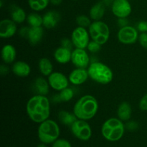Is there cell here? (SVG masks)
<instances>
[{
  "instance_id": "obj_1",
  "label": "cell",
  "mask_w": 147,
  "mask_h": 147,
  "mask_svg": "<svg viewBox=\"0 0 147 147\" xmlns=\"http://www.w3.org/2000/svg\"><path fill=\"white\" fill-rule=\"evenodd\" d=\"M26 111L32 121L37 123H42L50 117V100L46 96L35 95L27 101Z\"/></svg>"
},
{
  "instance_id": "obj_2",
  "label": "cell",
  "mask_w": 147,
  "mask_h": 147,
  "mask_svg": "<svg viewBox=\"0 0 147 147\" xmlns=\"http://www.w3.org/2000/svg\"><path fill=\"white\" fill-rule=\"evenodd\" d=\"M98 110V103L91 95H85L78 99L73 106V113L78 119L88 121L93 119Z\"/></svg>"
},
{
  "instance_id": "obj_3",
  "label": "cell",
  "mask_w": 147,
  "mask_h": 147,
  "mask_svg": "<svg viewBox=\"0 0 147 147\" xmlns=\"http://www.w3.org/2000/svg\"><path fill=\"white\" fill-rule=\"evenodd\" d=\"M125 126L119 118H110L103 123L101 127L102 136L107 141H119L124 134Z\"/></svg>"
},
{
  "instance_id": "obj_4",
  "label": "cell",
  "mask_w": 147,
  "mask_h": 147,
  "mask_svg": "<svg viewBox=\"0 0 147 147\" xmlns=\"http://www.w3.org/2000/svg\"><path fill=\"white\" fill-rule=\"evenodd\" d=\"M87 70L89 78L98 83L106 85L113 80V73L111 69L100 62H93Z\"/></svg>"
},
{
  "instance_id": "obj_5",
  "label": "cell",
  "mask_w": 147,
  "mask_h": 147,
  "mask_svg": "<svg viewBox=\"0 0 147 147\" xmlns=\"http://www.w3.org/2000/svg\"><path fill=\"white\" fill-rule=\"evenodd\" d=\"M60 130L58 124L52 119H47L40 123L37 129V136L42 143L53 144L58 139Z\"/></svg>"
},
{
  "instance_id": "obj_6",
  "label": "cell",
  "mask_w": 147,
  "mask_h": 147,
  "mask_svg": "<svg viewBox=\"0 0 147 147\" xmlns=\"http://www.w3.org/2000/svg\"><path fill=\"white\" fill-rule=\"evenodd\" d=\"M88 32L92 40L97 42L101 45L106 44L110 37L109 26L101 20L93 22L88 27Z\"/></svg>"
},
{
  "instance_id": "obj_7",
  "label": "cell",
  "mask_w": 147,
  "mask_h": 147,
  "mask_svg": "<svg viewBox=\"0 0 147 147\" xmlns=\"http://www.w3.org/2000/svg\"><path fill=\"white\" fill-rule=\"evenodd\" d=\"M73 136L81 141H88L92 136V129L87 121L77 119L70 126Z\"/></svg>"
},
{
  "instance_id": "obj_8",
  "label": "cell",
  "mask_w": 147,
  "mask_h": 147,
  "mask_svg": "<svg viewBox=\"0 0 147 147\" xmlns=\"http://www.w3.org/2000/svg\"><path fill=\"white\" fill-rule=\"evenodd\" d=\"M90 34L86 28L78 27L71 34V40L76 48H87L90 42Z\"/></svg>"
},
{
  "instance_id": "obj_9",
  "label": "cell",
  "mask_w": 147,
  "mask_h": 147,
  "mask_svg": "<svg viewBox=\"0 0 147 147\" xmlns=\"http://www.w3.org/2000/svg\"><path fill=\"white\" fill-rule=\"evenodd\" d=\"M139 31L130 25L121 27L117 34L118 40L123 45L134 44L139 40Z\"/></svg>"
},
{
  "instance_id": "obj_10",
  "label": "cell",
  "mask_w": 147,
  "mask_h": 147,
  "mask_svg": "<svg viewBox=\"0 0 147 147\" xmlns=\"http://www.w3.org/2000/svg\"><path fill=\"white\" fill-rule=\"evenodd\" d=\"M48 83L50 88L57 91H61L68 87L69 79L60 72H53L48 76Z\"/></svg>"
},
{
  "instance_id": "obj_11",
  "label": "cell",
  "mask_w": 147,
  "mask_h": 147,
  "mask_svg": "<svg viewBox=\"0 0 147 147\" xmlns=\"http://www.w3.org/2000/svg\"><path fill=\"white\" fill-rule=\"evenodd\" d=\"M111 10L118 18H127L131 13L132 7L128 0H114Z\"/></svg>"
},
{
  "instance_id": "obj_12",
  "label": "cell",
  "mask_w": 147,
  "mask_h": 147,
  "mask_svg": "<svg viewBox=\"0 0 147 147\" xmlns=\"http://www.w3.org/2000/svg\"><path fill=\"white\" fill-rule=\"evenodd\" d=\"M71 62L76 67L86 69L90 65V57L85 49L76 48L72 51Z\"/></svg>"
},
{
  "instance_id": "obj_13",
  "label": "cell",
  "mask_w": 147,
  "mask_h": 147,
  "mask_svg": "<svg viewBox=\"0 0 147 147\" xmlns=\"http://www.w3.org/2000/svg\"><path fill=\"white\" fill-rule=\"evenodd\" d=\"M17 23L11 19H4L0 22V37L10 38L17 33Z\"/></svg>"
},
{
  "instance_id": "obj_14",
  "label": "cell",
  "mask_w": 147,
  "mask_h": 147,
  "mask_svg": "<svg viewBox=\"0 0 147 147\" xmlns=\"http://www.w3.org/2000/svg\"><path fill=\"white\" fill-rule=\"evenodd\" d=\"M89 78L88 70L86 68H77L74 69L69 75V81L71 84L75 86L82 85L86 82Z\"/></svg>"
},
{
  "instance_id": "obj_15",
  "label": "cell",
  "mask_w": 147,
  "mask_h": 147,
  "mask_svg": "<svg viewBox=\"0 0 147 147\" xmlns=\"http://www.w3.org/2000/svg\"><path fill=\"white\" fill-rule=\"evenodd\" d=\"M42 26L46 29L51 30L55 28L60 20V14L55 10H50L47 11L43 15Z\"/></svg>"
},
{
  "instance_id": "obj_16",
  "label": "cell",
  "mask_w": 147,
  "mask_h": 147,
  "mask_svg": "<svg viewBox=\"0 0 147 147\" xmlns=\"http://www.w3.org/2000/svg\"><path fill=\"white\" fill-rule=\"evenodd\" d=\"M72 51L70 49L65 48L62 46L57 48L54 52V58L60 64H67L71 61Z\"/></svg>"
},
{
  "instance_id": "obj_17",
  "label": "cell",
  "mask_w": 147,
  "mask_h": 147,
  "mask_svg": "<svg viewBox=\"0 0 147 147\" xmlns=\"http://www.w3.org/2000/svg\"><path fill=\"white\" fill-rule=\"evenodd\" d=\"M1 59L6 64H11L14 62L17 57V51L15 47L10 44L3 46L1 49Z\"/></svg>"
},
{
  "instance_id": "obj_18",
  "label": "cell",
  "mask_w": 147,
  "mask_h": 147,
  "mask_svg": "<svg viewBox=\"0 0 147 147\" xmlns=\"http://www.w3.org/2000/svg\"><path fill=\"white\" fill-rule=\"evenodd\" d=\"M13 73L18 77L24 78L28 76L31 72L30 65L24 61H17L12 65Z\"/></svg>"
},
{
  "instance_id": "obj_19",
  "label": "cell",
  "mask_w": 147,
  "mask_h": 147,
  "mask_svg": "<svg viewBox=\"0 0 147 147\" xmlns=\"http://www.w3.org/2000/svg\"><path fill=\"white\" fill-rule=\"evenodd\" d=\"M50 87L48 80H46L42 77L37 78L33 84V90L37 93V95L41 96H47L49 93Z\"/></svg>"
},
{
  "instance_id": "obj_20",
  "label": "cell",
  "mask_w": 147,
  "mask_h": 147,
  "mask_svg": "<svg viewBox=\"0 0 147 147\" xmlns=\"http://www.w3.org/2000/svg\"><path fill=\"white\" fill-rule=\"evenodd\" d=\"M44 34V30L42 27H30L27 40L32 45H36L40 42Z\"/></svg>"
},
{
  "instance_id": "obj_21",
  "label": "cell",
  "mask_w": 147,
  "mask_h": 147,
  "mask_svg": "<svg viewBox=\"0 0 147 147\" xmlns=\"http://www.w3.org/2000/svg\"><path fill=\"white\" fill-rule=\"evenodd\" d=\"M106 11V6L102 1L95 4L89 11L90 18L93 21H99L103 17Z\"/></svg>"
},
{
  "instance_id": "obj_22",
  "label": "cell",
  "mask_w": 147,
  "mask_h": 147,
  "mask_svg": "<svg viewBox=\"0 0 147 147\" xmlns=\"http://www.w3.org/2000/svg\"><path fill=\"white\" fill-rule=\"evenodd\" d=\"M117 115L119 119L122 121H128L132 116V109L128 102H122L119 106L117 110Z\"/></svg>"
},
{
  "instance_id": "obj_23",
  "label": "cell",
  "mask_w": 147,
  "mask_h": 147,
  "mask_svg": "<svg viewBox=\"0 0 147 147\" xmlns=\"http://www.w3.org/2000/svg\"><path fill=\"white\" fill-rule=\"evenodd\" d=\"M10 16L11 19L17 24H22L27 20L26 13L24 10L17 5H11L10 7Z\"/></svg>"
},
{
  "instance_id": "obj_24",
  "label": "cell",
  "mask_w": 147,
  "mask_h": 147,
  "mask_svg": "<svg viewBox=\"0 0 147 147\" xmlns=\"http://www.w3.org/2000/svg\"><path fill=\"white\" fill-rule=\"evenodd\" d=\"M38 67L40 72L44 76L48 77L53 72V65L52 62L46 57H42L38 63Z\"/></svg>"
},
{
  "instance_id": "obj_25",
  "label": "cell",
  "mask_w": 147,
  "mask_h": 147,
  "mask_svg": "<svg viewBox=\"0 0 147 147\" xmlns=\"http://www.w3.org/2000/svg\"><path fill=\"white\" fill-rule=\"evenodd\" d=\"M58 119L60 123L67 126H71V125L77 120V117L73 113L67 111H60L58 113Z\"/></svg>"
},
{
  "instance_id": "obj_26",
  "label": "cell",
  "mask_w": 147,
  "mask_h": 147,
  "mask_svg": "<svg viewBox=\"0 0 147 147\" xmlns=\"http://www.w3.org/2000/svg\"><path fill=\"white\" fill-rule=\"evenodd\" d=\"M27 22L30 27H42L43 22L42 17L36 12H33L27 15Z\"/></svg>"
},
{
  "instance_id": "obj_27",
  "label": "cell",
  "mask_w": 147,
  "mask_h": 147,
  "mask_svg": "<svg viewBox=\"0 0 147 147\" xmlns=\"http://www.w3.org/2000/svg\"><path fill=\"white\" fill-rule=\"evenodd\" d=\"M50 3V0H28L30 8L35 11H40L46 9Z\"/></svg>"
},
{
  "instance_id": "obj_28",
  "label": "cell",
  "mask_w": 147,
  "mask_h": 147,
  "mask_svg": "<svg viewBox=\"0 0 147 147\" xmlns=\"http://www.w3.org/2000/svg\"><path fill=\"white\" fill-rule=\"evenodd\" d=\"M74 96V91L70 88H66L60 91L58 96H57V101L67 102L71 100Z\"/></svg>"
},
{
  "instance_id": "obj_29",
  "label": "cell",
  "mask_w": 147,
  "mask_h": 147,
  "mask_svg": "<svg viewBox=\"0 0 147 147\" xmlns=\"http://www.w3.org/2000/svg\"><path fill=\"white\" fill-rule=\"evenodd\" d=\"M76 21L78 27H84V28L89 27L92 23L90 21V18H89L88 16L84 15V14L78 16L76 19Z\"/></svg>"
},
{
  "instance_id": "obj_30",
  "label": "cell",
  "mask_w": 147,
  "mask_h": 147,
  "mask_svg": "<svg viewBox=\"0 0 147 147\" xmlns=\"http://www.w3.org/2000/svg\"><path fill=\"white\" fill-rule=\"evenodd\" d=\"M100 48H101V45H100L97 42L94 41V40L90 41V42H89L88 45L87 47L88 50L91 53H98L100 50Z\"/></svg>"
},
{
  "instance_id": "obj_31",
  "label": "cell",
  "mask_w": 147,
  "mask_h": 147,
  "mask_svg": "<svg viewBox=\"0 0 147 147\" xmlns=\"http://www.w3.org/2000/svg\"><path fill=\"white\" fill-rule=\"evenodd\" d=\"M52 147H72L71 144L64 139H57L52 144Z\"/></svg>"
},
{
  "instance_id": "obj_32",
  "label": "cell",
  "mask_w": 147,
  "mask_h": 147,
  "mask_svg": "<svg viewBox=\"0 0 147 147\" xmlns=\"http://www.w3.org/2000/svg\"><path fill=\"white\" fill-rule=\"evenodd\" d=\"M139 42L142 47L147 49V32L141 33L139 36Z\"/></svg>"
},
{
  "instance_id": "obj_33",
  "label": "cell",
  "mask_w": 147,
  "mask_h": 147,
  "mask_svg": "<svg viewBox=\"0 0 147 147\" xmlns=\"http://www.w3.org/2000/svg\"><path fill=\"white\" fill-rule=\"evenodd\" d=\"M60 44H61V46L63 47H65V48L70 49V50H72L73 49V43L72 42L71 39L68 38H63L62 39L61 41H60Z\"/></svg>"
},
{
  "instance_id": "obj_34",
  "label": "cell",
  "mask_w": 147,
  "mask_h": 147,
  "mask_svg": "<svg viewBox=\"0 0 147 147\" xmlns=\"http://www.w3.org/2000/svg\"><path fill=\"white\" fill-rule=\"evenodd\" d=\"M139 109L143 111H147V93L145 94L139 101Z\"/></svg>"
},
{
  "instance_id": "obj_35",
  "label": "cell",
  "mask_w": 147,
  "mask_h": 147,
  "mask_svg": "<svg viewBox=\"0 0 147 147\" xmlns=\"http://www.w3.org/2000/svg\"><path fill=\"white\" fill-rule=\"evenodd\" d=\"M138 31L141 33L147 32V22L146 21H140L137 24L136 27Z\"/></svg>"
},
{
  "instance_id": "obj_36",
  "label": "cell",
  "mask_w": 147,
  "mask_h": 147,
  "mask_svg": "<svg viewBox=\"0 0 147 147\" xmlns=\"http://www.w3.org/2000/svg\"><path fill=\"white\" fill-rule=\"evenodd\" d=\"M138 127H139V124L136 121H128L126 125V129L129 131H136L138 129Z\"/></svg>"
},
{
  "instance_id": "obj_37",
  "label": "cell",
  "mask_w": 147,
  "mask_h": 147,
  "mask_svg": "<svg viewBox=\"0 0 147 147\" xmlns=\"http://www.w3.org/2000/svg\"><path fill=\"white\" fill-rule=\"evenodd\" d=\"M29 30H30V27H22L19 31V34L22 37L27 39L29 34Z\"/></svg>"
},
{
  "instance_id": "obj_38",
  "label": "cell",
  "mask_w": 147,
  "mask_h": 147,
  "mask_svg": "<svg viewBox=\"0 0 147 147\" xmlns=\"http://www.w3.org/2000/svg\"><path fill=\"white\" fill-rule=\"evenodd\" d=\"M118 25L120 27V28L128 26L129 25V20L126 18H119V20H118Z\"/></svg>"
},
{
  "instance_id": "obj_39",
  "label": "cell",
  "mask_w": 147,
  "mask_h": 147,
  "mask_svg": "<svg viewBox=\"0 0 147 147\" xmlns=\"http://www.w3.org/2000/svg\"><path fill=\"white\" fill-rule=\"evenodd\" d=\"M0 72H1V74L2 75H6L9 72V69L7 66L5 65H1V67H0Z\"/></svg>"
},
{
  "instance_id": "obj_40",
  "label": "cell",
  "mask_w": 147,
  "mask_h": 147,
  "mask_svg": "<svg viewBox=\"0 0 147 147\" xmlns=\"http://www.w3.org/2000/svg\"><path fill=\"white\" fill-rule=\"evenodd\" d=\"M50 2L53 5L58 6L63 2V0H50Z\"/></svg>"
},
{
  "instance_id": "obj_41",
  "label": "cell",
  "mask_w": 147,
  "mask_h": 147,
  "mask_svg": "<svg viewBox=\"0 0 147 147\" xmlns=\"http://www.w3.org/2000/svg\"><path fill=\"white\" fill-rule=\"evenodd\" d=\"M114 1V0H102V2L105 4V6H110L112 5Z\"/></svg>"
},
{
  "instance_id": "obj_42",
  "label": "cell",
  "mask_w": 147,
  "mask_h": 147,
  "mask_svg": "<svg viewBox=\"0 0 147 147\" xmlns=\"http://www.w3.org/2000/svg\"><path fill=\"white\" fill-rule=\"evenodd\" d=\"M37 147H47V146H46L45 144L42 143V144H39L38 146H37Z\"/></svg>"
}]
</instances>
